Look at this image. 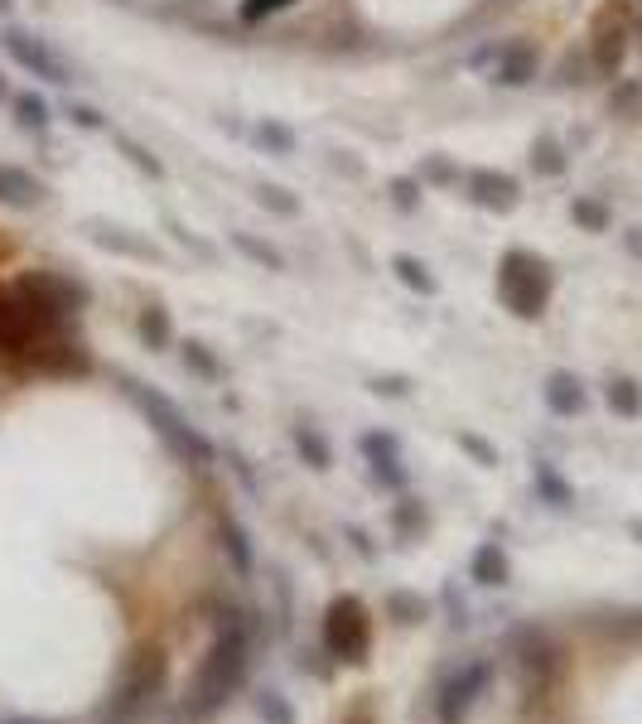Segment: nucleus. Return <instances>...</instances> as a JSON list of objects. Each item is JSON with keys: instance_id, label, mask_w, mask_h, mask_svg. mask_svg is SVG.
<instances>
[{"instance_id": "31", "label": "nucleus", "mask_w": 642, "mask_h": 724, "mask_svg": "<svg viewBox=\"0 0 642 724\" xmlns=\"http://www.w3.org/2000/svg\"><path fill=\"white\" fill-rule=\"evenodd\" d=\"M420 189H425L420 179H391V198H396V208H406V213L420 203Z\"/></svg>"}, {"instance_id": "45", "label": "nucleus", "mask_w": 642, "mask_h": 724, "mask_svg": "<svg viewBox=\"0 0 642 724\" xmlns=\"http://www.w3.org/2000/svg\"><path fill=\"white\" fill-rule=\"evenodd\" d=\"M121 5H126V0H121Z\"/></svg>"}, {"instance_id": "20", "label": "nucleus", "mask_w": 642, "mask_h": 724, "mask_svg": "<svg viewBox=\"0 0 642 724\" xmlns=\"http://www.w3.org/2000/svg\"><path fill=\"white\" fill-rule=\"evenodd\" d=\"M87 237H92V242H97V247H112V251H131V256H150V251L140 247L136 237H126V227L87 223Z\"/></svg>"}, {"instance_id": "30", "label": "nucleus", "mask_w": 642, "mask_h": 724, "mask_svg": "<svg viewBox=\"0 0 642 724\" xmlns=\"http://www.w3.org/2000/svg\"><path fill=\"white\" fill-rule=\"evenodd\" d=\"M454 179H459V169L449 165V160H440V155L420 165V184H454Z\"/></svg>"}, {"instance_id": "43", "label": "nucleus", "mask_w": 642, "mask_h": 724, "mask_svg": "<svg viewBox=\"0 0 642 724\" xmlns=\"http://www.w3.org/2000/svg\"><path fill=\"white\" fill-rule=\"evenodd\" d=\"M633 531H638V536H642V522H633Z\"/></svg>"}, {"instance_id": "42", "label": "nucleus", "mask_w": 642, "mask_h": 724, "mask_svg": "<svg viewBox=\"0 0 642 724\" xmlns=\"http://www.w3.org/2000/svg\"><path fill=\"white\" fill-rule=\"evenodd\" d=\"M10 5H15V0H0V10H10Z\"/></svg>"}, {"instance_id": "1", "label": "nucleus", "mask_w": 642, "mask_h": 724, "mask_svg": "<svg viewBox=\"0 0 642 724\" xmlns=\"http://www.w3.org/2000/svg\"><path fill=\"white\" fill-rule=\"evenodd\" d=\"M247 662H252V618L242 609H223L218 613V642L208 647V657H203V667H198V681H194V691H189V700H184V710H179V720H189V724L213 720V715L223 710V700L242 686Z\"/></svg>"}, {"instance_id": "23", "label": "nucleus", "mask_w": 642, "mask_h": 724, "mask_svg": "<svg viewBox=\"0 0 642 724\" xmlns=\"http://www.w3.org/2000/svg\"><path fill=\"white\" fill-rule=\"evenodd\" d=\"M179 353H184V367H194L198 377H208V382H213V377H223V367H218V358H213V353H208V348H203L198 338H189V343H184Z\"/></svg>"}, {"instance_id": "44", "label": "nucleus", "mask_w": 642, "mask_h": 724, "mask_svg": "<svg viewBox=\"0 0 642 724\" xmlns=\"http://www.w3.org/2000/svg\"><path fill=\"white\" fill-rule=\"evenodd\" d=\"M0 97H5V78H0Z\"/></svg>"}, {"instance_id": "29", "label": "nucleus", "mask_w": 642, "mask_h": 724, "mask_svg": "<svg viewBox=\"0 0 642 724\" xmlns=\"http://www.w3.org/2000/svg\"><path fill=\"white\" fill-rule=\"evenodd\" d=\"M256 710H261V720L266 724H295V710H290L285 696H276V691H266V696L256 700Z\"/></svg>"}, {"instance_id": "5", "label": "nucleus", "mask_w": 642, "mask_h": 724, "mask_svg": "<svg viewBox=\"0 0 642 724\" xmlns=\"http://www.w3.org/2000/svg\"><path fill=\"white\" fill-rule=\"evenodd\" d=\"M324 647L334 652L338 662H363L372 647V623L358 599H334L329 618H324Z\"/></svg>"}, {"instance_id": "13", "label": "nucleus", "mask_w": 642, "mask_h": 724, "mask_svg": "<svg viewBox=\"0 0 642 724\" xmlns=\"http://www.w3.org/2000/svg\"><path fill=\"white\" fill-rule=\"evenodd\" d=\"M536 78V49L531 44H507L498 54V68H493V83L503 87H527Z\"/></svg>"}, {"instance_id": "7", "label": "nucleus", "mask_w": 642, "mask_h": 724, "mask_svg": "<svg viewBox=\"0 0 642 724\" xmlns=\"http://www.w3.org/2000/svg\"><path fill=\"white\" fill-rule=\"evenodd\" d=\"M488 681H493V667H488V662H469L464 671H454L445 686H440V700H435L440 724H464V715L474 710V700L483 696Z\"/></svg>"}, {"instance_id": "18", "label": "nucleus", "mask_w": 642, "mask_h": 724, "mask_svg": "<svg viewBox=\"0 0 642 724\" xmlns=\"http://www.w3.org/2000/svg\"><path fill=\"white\" fill-rule=\"evenodd\" d=\"M295 449L305 454L314 469H329V459H334V449H329V440L314 430V425H295Z\"/></svg>"}, {"instance_id": "10", "label": "nucleus", "mask_w": 642, "mask_h": 724, "mask_svg": "<svg viewBox=\"0 0 642 724\" xmlns=\"http://www.w3.org/2000/svg\"><path fill=\"white\" fill-rule=\"evenodd\" d=\"M363 454L372 459V478L387 488H406V469L396 459V440L391 435H363Z\"/></svg>"}, {"instance_id": "24", "label": "nucleus", "mask_w": 642, "mask_h": 724, "mask_svg": "<svg viewBox=\"0 0 642 724\" xmlns=\"http://www.w3.org/2000/svg\"><path fill=\"white\" fill-rule=\"evenodd\" d=\"M256 140H261L271 155H290V150H295V131L280 126V121H261V126H256Z\"/></svg>"}, {"instance_id": "15", "label": "nucleus", "mask_w": 642, "mask_h": 724, "mask_svg": "<svg viewBox=\"0 0 642 724\" xmlns=\"http://www.w3.org/2000/svg\"><path fill=\"white\" fill-rule=\"evenodd\" d=\"M604 396H609V411L614 416H642V387L633 382V377H614L609 387H604Z\"/></svg>"}, {"instance_id": "17", "label": "nucleus", "mask_w": 642, "mask_h": 724, "mask_svg": "<svg viewBox=\"0 0 642 724\" xmlns=\"http://www.w3.org/2000/svg\"><path fill=\"white\" fill-rule=\"evenodd\" d=\"M140 338L150 343V348H169V338H174V324H169V314L160 305H145L140 309Z\"/></svg>"}, {"instance_id": "28", "label": "nucleus", "mask_w": 642, "mask_h": 724, "mask_svg": "<svg viewBox=\"0 0 642 724\" xmlns=\"http://www.w3.org/2000/svg\"><path fill=\"white\" fill-rule=\"evenodd\" d=\"M531 165L541 169V174H560V169H565V155H560V145L556 140H536V145H531Z\"/></svg>"}, {"instance_id": "40", "label": "nucleus", "mask_w": 642, "mask_h": 724, "mask_svg": "<svg viewBox=\"0 0 642 724\" xmlns=\"http://www.w3.org/2000/svg\"><path fill=\"white\" fill-rule=\"evenodd\" d=\"M628 247H633V251L642 256V227H633V232H628Z\"/></svg>"}, {"instance_id": "3", "label": "nucleus", "mask_w": 642, "mask_h": 724, "mask_svg": "<svg viewBox=\"0 0 642 724\" xmlns=\"http://www.w3.org/2000/svg\"><path fill=\"white\" fill-rule=\"evenodd\" d=\"M121 391H126L140 411L150 416V425H155V430H160V435H165V440L179 449L184 459H194V464H208V459H213V445L198 435L189 420L179 416V406H174V401H165L160 391H150L145 382H136V377H121Z\"/></svg>"}, {"instance_id": "9", "label": "nucleus", "mask_w": 642, "mask_h": 724, "mask_svg": "<svg viewBox=\"0 0 642 724\" xmlns=\"http://www.w3.org/2000/svg\"><path fill=\"white\" fill-rule=\"evenodd\" d=\"M469 198L488 213H512L517 208V179L512 174H493V169H474L469 174Z\"/></svg>"}, {"instance_id": "22", "label": "nucleus", "mask_w": 642, "mask_h": 724, "mask_svg": "<svg viewBox=\"0 0 642 724\" xmlns=\"http://www.w3.org/2000/svg\"><path fill=\"white\" fill-rule=\"evenodd\" d=\"M15 121H20L25 131H44V126H49V102L34 97V92H20V97H15Z\"/></svg>"}, {"instance_id": "35", "label": "nucleus", "mask_w": 642, "mask_h": 724, "mask_svg": "<svg viewBox=\"0 0 642 724\" xmlns=\"http://www.w3.org/2000/svg\"><path fill=\"white\" fill-rule=\"evenodd\" d=\"M121 150L131 155V165H136V169H145V174H160V160H155V155H145L136 140H121Z\"/></svg>"}, {"instance_id": "37", "label": "nucleus", "mask_w": 642, "mask_h": 724, "mask_svg": "<svg viewBox=\"0 0 642 724\" xmlns=\"http://www.w3.org/2000/svg\"><path fill=\"white\" fill-rule=\"evenodd\" d=\"M420 522H425V512H420V502H401V507H396V527H401V531L420 527Z\"/></svg>"}, {"instance_id": "27", "label": "nucleus", "mask_w": 642, "mask_h": 724, "mask_svg": "<svg viewBox=\"0 0 642 724\" xmlns=\"http://www.w3.org/2000/svg\"><path fill=\"white\" fill-rule=\"evenodd\" d=\"M256 203H261V208H271V213H280V218H295V213H300V203L285 194L280 184H261V189H256Z\"/></svg>"}, {"instance_id": "11", "label": "nucleus", "mask_w": 642, "mask_h": 724, "mask_svg": "<svg viewBox=\"0 0 642 724\" xmlns=\"http://www.w3.org/2000/svg\"><path fill=\"white\" fill-rule=\"evenodd\" d=\"M0 203L5 208H39L44 203V184L15 165H0Z\"/></svg>"}, {"instance_id": "26", "label": "nucleus", "mask_w": 642, "mask_h": 724, "mask_svg": "<svg viewBox=\"0 0 642 724\" xmlns=\"http://www.w3.org/2000/svg\"><path fill=\"white\" fill-rule=\"evenodd\" d=\"M570 213H575V223L589 227V232H604V227H609V208H604V203H594V198H575V203H570Z\"/></svg>"}, {"instance_id": "14", "label": "nucleus", "mask_w": 642, "mask_h": 724, "mask_svg": "<svg viewBox=\"0 0 642 724\" xmlns=\"http://www.w3.org/2000/svg\"><path fill=\"white\" fill-rule=\"evenodd\" d=\"M474 580L478 585H507V556H503V546L498 541H483L474 551Z\"/></svg>"}, {"instance_id": "4", "label": "nucleus", "mask_w": 642, "mask_h": 724, "mask_svg": "<svg viewBox=\"0 0 642 724\" xmlns=\"http://www.w3.org/2000/svg\"><path fill=\"white\" fill-rule=\"evenodd\" d=\"M498 295L517 319H536L546 309V295H551L546 261H536L531 251H507L503 266H498Z\"/></svg>"}, {"instance_id": "6", "label": "nucleus", "mask_w": 642, "mask_h": 724, "mask_svg": "<svg viewBox=\"0 0 642 724\" xmlns=\"http://www.w3.org/2000/svg\"><path fill=\"white\" fill-rule=\"evenodd\" d=\"M0 49H5V54L15 58V63H20V68H25V73H34V78H44V83H73V68H68V63H63V58L54 54V49H49V44H44V39H39V34H25V29H0Z\"/></svg>"}, {"instance_id": "38", "label": "nucleus", "mask_w": 642, "mask_h": 724, "mask_svg": "<svg viewBox=\"0 0 642 724\" xmlns=\"http://www.w3.org/2000/svg\"><path fill=\"white\" fill-rule=\"evenodd\" d=\"M68 116H73V121H78L83 131H97V126H102V116L92 112V107H68Z\"/></svg>"}, {"instance_id": "8", "label": "nucleus", "mask_w": 642, "mask_h": 724, "mask_svg": "<svg viewBox=\"0 0 642 724\" xmlns=\"http://www.w3.org/2000/svg\"><path fill=\"white\" fill-rule=\"evenodd\" d=\"M517 662H522V671H527V681L536 676V686H546V681L556 676V667H560V652L541 628H522V633H517Z\"/></svg>"}, {"instance_id": "41", "label": "nucleus", "mask_w": 642, "mask_h": 724, "mask_svg": "<svg viewBox=\"0 0 642 724\" xmlns=\"http://www.w3.org/2000/svg\"><path fill=\"white\" fill-rule=\"evenodd\" d=\"M0 724H49V720H0Z\"/></svg>"}, {"instance_id": "33", "label": "nucleus", "mask_w": 642, "mask_h": 724, "mask_svg": "<svg viewBox=\"0 0 642 724\" xmlns=\"http://www.w3.org/2000/svg\"><path fill=\"white\" fill-rule=\"evenodd\" d=\"M618 58H623V34H604V39H599V68L614 73Z\"/></svg>"}, {"instance_id": "19", "label": "nucleus", "mask_w": 642, "mask_h": 724, "mask_svg": "<svg viewBox=\"0 0 642 724\" xmlns=\"http://www.w3.org/2000/svg\"><path fill=\"white\" fill-rule=\"evenodd\" d=\"M223 551L232 556L237 575H252V541H247V531L237 527V522H223Z\"/></svg>"}, {"instance_id": "25", "label": "nucleus", "mask_w": 642, "mask_h": 724, "mask_svg": "<svg viewBox=\"0 0 642 724\" xmlns=\"http://www.w3.org/2000/svg\"><path fill=\"white\" fill-rule=\"evenodd\" d=\"M536 488L556 502V507H570V502H575V493L565 488V478H560L556 469H546V464H536Z\"/></svg>"}, {"instance_id": "16", "label": "nucleus", "mask_w": 642, "mask_h": 724, "mask_svg": "<svg viewBox=\"0 0 642 724\" xmlns=\"http://www.w3.org/2000/svg\"><path fill=\"white\" fill-rule=\"evenodd\" d=\"M391 271H396V280L406 285V290H420V295H435V276H430V266L425 261H416V256H391Z\"/></svg>"}, {"instance_id": "36", "label": "nucleus", "mask_w": 642, "mask_h": 724, "mask_svg": "<svg viewBox=\"0 0 642 724\" xmlns=\"http://www.w3.org/2000/svg\"><path fill=\"white\" fill-rule=\"evenodd\" d=\"M290 0H247L242 5V20H261V15H276V10H285Z\"/></svg>"}, {"instance_id": "12", "label": "nucleus", "mask_w": 642, "mask_h": 724, "mask_svg": "<svg viewBox=\"0 0 642 724\" xmlns=\"http://www.w3.org/2000/svg\"><path fill=\"white\" fill-rule=\"evenodd\" d=\"M585 382L575 377V372H551L546 377V406L556 411V416H580L585 411Z\"/></svg>"}, {"instance_id": "21", "label": "nucleus", "mask_w": 642, "mask_h": 724, "mask_svg": "<svg viewBox=\"0 0 642 724\" xmlns=\"http://www.w3.org/2000/svg\"><path fill=\"white\" fill-rule=\"evenodd\" d=\"M232 247L242 251V256H252L256 266H266V271H280L285 261H280V251L271 247V242H256L252 232H232Z\"/></svg>"}, {"instance_id": "39", "label": "nucleus", "mask_w": 642, "mask_h": 724, "mask_svg": "<svg viewBox=\"0 0 642 724\" xmlns=\"http://www.w3.org/2000/svg\"><path fill=\"white\" fill-rule=\"evenodd\" d=\"M372 391H387V396H401V391H406V377H377V382H372Z\"/></svg>"}, {"instance_id": "2", "label": "nucleus", "mask_w": 642, "mask_h": 724, "mask_svg": "<svg viewBox=\"0 0 642 724\" xmlns=\"http://www.w3.org/2000/svg\"><path fill=\"white\" fill-rule=\"evenodd\" d=\"M165 676H169L165 652H160V647H140L136 662L126 667L121 686H116V696L107 700V710H102V724H136L140 710H145L150 700L160 696Z\"/></svg>"}, {"instance_id": "34", "label": "nucleus", "mask_w": 642, "mask_h": 724, "mask_svg": "<svg viewBox=\"0 0 642 724\" xmlns=\"http://www.w3.org/2000/svg\"><path fill=\"white\" fill-rule=\"evenodd\" d=\"M459 445L469 449V454H474L478 464H498V449L488 445V440H478V435H459Z\"/></svg>"}, {"instance_id": "32", "label": "nucleus", "mask_w": 642, "mask_h": 724, "mask_svg": "<svg viewBox=\"0 0 642 724\" xmlns=\"http://www.w3.org/2000/svg\"><path fill=\"white\" fill-rule=\"evenodd\" d=\"M387 609L396 613V618H401V623H416L420 613H425V604H420L416 594H391V599H387Z\"/></svg>"}]
</instances>
